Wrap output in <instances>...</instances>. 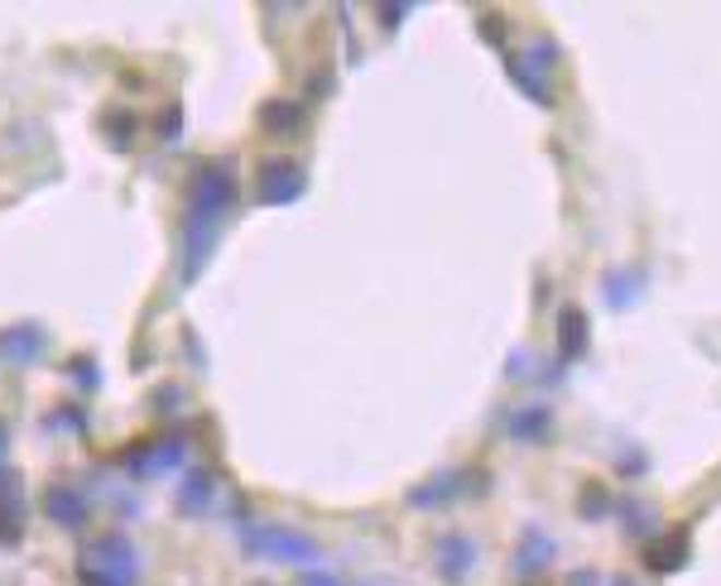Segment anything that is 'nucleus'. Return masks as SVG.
<instances>
[{
    "label": "nucleus",
    "mask_w": 721,
    "mask_h": 586,
    "mask_svg": "<svg viewBox=\"0 0 721 586\" xmlns=\"http://www.w3.org/2000/svg\"><path fill=\"white\" fill-rule=\"evenodd\" d=\"M649 558H654V567H659V572L683 567V558H688V539H683V534H669L664 543H654V548H649Z\"/></svg>",
    "instance_id": "f3484780"
},
{
    "label": "nucleus",
    "mask_w": 721,
    "mask_h": 586,
    "mask_svg": "<svg viewBox=\"0 0 721 586\" xmlns=\"http://www.w3.org/2000/svg\"><path fill=\"white\" fill-rule=\"evenodd\" d=\"M236 212V168L232 159H202L188 174L184 222H178V279L192 284L212 265L222 231Z\"/></svg>",
    "instance_id": "f257e3e1"
},
{
    "label": "nucleus",
    "mask_w": 721,
    "mask_h": 586,
    "mask_svg": "<svg viewBox=\"0 0 721 586\" xmlns=\"http://www.w3.org/2000/svg\"><path fill=\"white\" fill-rule=\"evenodd\" d=\"M178 405H184V389H178V385H159V389H154V413H159V419L178 413Z\"/></svg>",
    "instance_id": "6ab92c4d"
},
{
    "label": "nucleus",
    "mask_w": 721,
    "mask_h": 586,
    "mask_svg": "<svg viewBox=\"0 0 721 586\" xmlns=\"http://www.w3.org/2000/svg\"><path fill=\"white\" fill-rule=\"evenodd\" d=\"M24 529H29V495H24L20 471H0V548L15 553L24 543Z\"/></svg>",
    "instance_id": "423d86ee"
},
{
    "label": "nucleus",
    "mask_w": 721,
    "mask_h": 586,
    "mask_svg": "<svg viewBox=\"0 0 721 586\" xmlns=\"http://www.w3.org/2000/svg\"><path fill=\"white\" fill-rule=\"evenodd\" d=\"M140 577V548L126 529H106L82 543L78 582L82 586H135Z\"/></svg>",
    "instance_id": "f03ea898"
},
{
    "label": "nucleus",
    "mask_w": 721,
    "mask_h": 586,
    "mask_svg": "<svg viewBox=\"0 0 721 586\" xmlns=\"http://www.w3.org/2000/svg\"><path fill=\"white\" fill-rule=\"evenodd\" d=\"M39 509H44V519L54 524V529H68V534H78L82 524H87V515H92V500H87V491H82V485L54 481V485H48V491H44Z\"/></svg>",
    "instance_id": "6e6552de"
},
{
    "label": "nucleus",
    "mask_w": 721,
    "mask_h": 586,
    "mask_svg": "<svg viewBox=\"0 0 721 586\" xmlns=\"http://www.w3.org/2000/svg\"><path fill=\"white\" fill-rule=\"evenodd\" d=\"M260 126L270 130V136H288V130L304 126V112H298V102H264L260 106Z\"/></svg>",
    "instance_id": "f8f14e48"
},
{
    "label": "nucleus",
    "mask_w": 721,
    "mask_h": 586,
    "mask_svg": "<svg viewBox=\"0 0 721 586\" xmlns=\"http://www.w3.org/2000/svg\"><path fill=\"white\" fill-rule=\"evenodd\" d=\"M452 495H457V476H433L428 485H414V491H409V505L433 509V505H442V500H452Z\"/></svg>",
    "instance_id": "2eb2a0df"
},
{
    "label": "nucleus",
    "mask_w": 721,
    "mask_h": 586,
    "mask_svg": "<svg viewBox=\"0 0 721 586\" xmlns=\"http://www.w3.org/2000/svg\"><path fill=\"white\" fill-rule=\"evenodd\" d=\"M298 586H342L332 577V572H322V567H312V572H298Z\"/></svg>",
    "instance_id": "b1692460"
},
{
    "label": "nucleus",
    "mask_w": 721,
    "mask_h": 586,
    "mask_svg": "<svg viewBox=\"0 0 721 586\" xmlns=\"http://www.w3.org/2000/svg\"><path fill=\"white\" fill-rule=\"evenodd\" d=\"M236 539L246 548V558L256 563H284V567H298V572H312L322 563V548L308 539V534L288 529V524H236Z\"/></svg>",
    "instance_id": "7ed1b4c3"
},
{
    "label": "nucleus",
    "mask_w": 721,
    "mask_h": 586,
    "mask_svg": "<svg viewBox=\"0 0 721 586\" xmlns=\"http://www.w3.org/2000/svg\"><path fill=\"white\" fill-rule=\"evenodd\" d=\"M188 467V437L184 433H159V437H140L120 452V471L130 481H154V476H168Z\"/></svg>",
    "instance_id": "20e7f679"
},
{
    "label": "nucleus",
    "mask_w": 721,
    "mask_h": 586,
    "mask_svg": "<svg viewBox=\"0 0 721 586\" xmlns=\"http://www.w3.org/2000/svg\"><path fill=\"white\" fill-rule=\"evenodd\" d=\"M178 509L184 515H208L216 500V476L208 467H184V481H178Z\"/></svg>",
    "instance_id": "1a4fd4ad"
},
{
    "label": "nucleus",
    "mask_w": 721,
    "mask_h": 586,
    "mask_svg": "<svg viewBox=\"0 0 721 586\" xmlns=\"http://www.w3.org/2000/svg\"><path fill=\"white\" fill-rule=\"evenodd\" d=\"M472 563H476V543L466 539V534H448V539L438 543V572L448 582H462L466 572H472Z\"/></svg>",
    "instance_id": "9d476101"
},
{
    "label": "nucleus",
    "mask_w": 721,
    "mask_h": 586,
    "mask_svg": "<svg viewBox=\"0 0 721 586\" xmlns=\"http://www.w3.org/2000/svg\"><path fill=\"white\" fill-rule=\"evenodd\" d=\"M409 15V5H380V20H385V30H394Z\"/></svg>",
    "instance_id": "393cba45"
},
{
    "label": "nucleus",
    "mask_w": 721,
    "mask_h": 586,
    "mask_svg": "<svg viewBox=\"0 0 721 586\" xmlns=\"http://www.w3.org/2000/svg\"><path fill=\"white\" fill-rule=\"evenodd\" d=\"M606 289H611V303H616V308H625V303H630L635 298V274H611L606 279Z\"/></svg>",
    "instance_id": "412c9836"
},
{
    "label": "nucleus",
    "mask_w": 721,
    "mask_h": 586,
    "mask_svg": "<svg viewBox=\"0 0 721 586\" xmlns=\"http://www.w3.org/2000/svg\"><path fill=\"white\" fill-rule=\"evenodd\" d=\"M606 586H635V582H630V577H611Z\"/></svg>",
    "instance_id": "cd10ccee"
},
{
    "label": "nucleus",
    "mask_w": 721,
    "mask_h": 586,
    "mask_svg": "<svg viewBox=\"0 0 721 586\" xmlns=\"http://www.w3.org/2000/svg\"><path fill=\"white\" fill-rule=\"evenodd\" d=\"M606 509H611L606 485H587V495H582V515H587V519H596V515H606Z\"/></svg>",
    "instance_id": "aec40b11"
},
{
    "label": "nucleus",
    "mask_w": 721,
    "mask_h": 586,
    "mask_svg": "<svg viewBox=\"0 0 721 586\" xmlns=\"http://www.w3.org/2000/svg\"><path fill=\"white\" fill-rule=\"evenodd\" d=\"M102 136L111 140L116 154H126L130 140H135V112H126V106H111V112L102 116Z\"/></svg>",
    "instance_id": "ddd939ff"
},
{
    "label": "nucleus",
    "mask_w": 721,
    "mask_h": 586,
    "mask_svg": "<svg viewBox=\"0 0 721 586\" xmlns=\"http://www.w3.org/2000/svg\"><path fill=\"white\" fill-rule=\"evenodd\" d=\"M58 429H72V433H87V413H82L78 405H63V413H58Z\"/></svg>",
    "instance_id": "5701e85b"
},
{
    "label": "nucleus",
    "mask_w": 721,
    "mask_h": 586,
    "mask_svg": "<svg viewBox=\"0 0 721 586\" xmlns=\"http://www.w3.org/2000/svg\"><path fill=\"white\" fill-rule=\"evenodd\" d=\"M178 126H184V106H168V112H164V120H159V140L164 144H174V136H178Z\"/></svg>",
    "instance_id": "4be33fe9"
},
{
    "label": "nucleus",
    "mask_w": 721,
    "mask_h": 586,
    "mask_svg": "<svg viewBox=\"0 0 721 586\" xmlns=\"http://www.w3.org/2000/svg\"><path fill=\"white\" fill-rule=\"evenodd\" d=\"M553 553H558V548H553L548 534L544 529H529L524 543H520V553H515V572H544L553 563Z\"/></svg>",
    "instance_id": "9b49d317"
},
{
    "label": "nucleus",
    "mask_w": 721,
    "mask_h": 586,
    "mask_svg": "<svg viewBox=\"0 0 721 586\" xmlns=\"http://www.w3.org/2000/svg\"><path fill=\"white\" fill-rule=\"evenodd\" d=\"M568 586H606V582H601V577H596V572H577V577H572Z\"/></svg>",
    "instance_id": "a878e982"
},
{
    "label": "nucleus",
    "mask_w": 721,
    "mask_h": 586,
    "mask_svg": "<svg viewBox=\"0 0 721 586\" xmlns=\"http://www.w3.org/2000/svg\"><path fill=\"white\" fill-rule=\"evenodd\" d=\"M304 192H308V178L294 159H284V154L260 159V168H256V202L260 207H294Z\"/></svg>",
    "instance_id": "39448f33"
},
{
    "label": "nucleus",
    "mask_w": 721,
    "mask_h": 586,
    "mask_svg": "<svg viewBox=\"0 0 721 586\" xmlns=\"http://www.w3.org/2000/svg\"><path fill=\"white\" fill-rule=\"evenodd\" d=\"M510 433H515V437H529V443H539V437L548 433V409H544V405L520 409V413H515V423H510Z\"/></svg>",
    "instance_id": "dca6fc26"
},
{
    "label": "nucleus",
    "mask_w": 721,
    "mask_h": 586,
    "mask_svg": "<svg viewBox=\"0 0 721 586\" xmlns=\"http://www.w3.org/2000/svg\"><path fill=\"white\" fill-rule=\"evenodd\" d=\"M558 327H563V361H577L587 351V317H582V308H563Z\"/></svg>",
    "instance_id": "4468645a"
},
{
    "label": "nucleus",
    "mask_w": 721,
    "mask_h": 586,
    "mask_svg": "<svg viewBox=\"0 0 721 586\" xmlns=\"http://www.w3.org/2000/svg\"><path fill=\"white\" fill-rule=\"evenodd\" d=\"M5 447H10V429H5V419H0V471H5Z\"/></svg>",
    "instance_id": "bb28decb"
},
{
    "label": "nucleus",
    "mask_w": 721,
    "mask_h": 586,
    "mask_svg": "<svg viewBox=\"0 0 721 586\" xmlns=\"http://www.w3.org/2000/svg\"><path fill=\"white\" fill-rule=\"evenodd\" d=\"M68 375H72V385L87 389V395H92V389H102V375H96V361L92 356H72L68 361Z\"/></svg>",
    "instance_id": "a211bd4d"
},
{
    "label": "nucleus",
    "mask_w": 721,
    "mask_h": 586,
    "mask_svg": "<svg viewBox=\"0 0 721 586\" xmlns=\"http://www.w3.org/2000/svg\"><path fill=\"white\" fill-rule=\"evenodd\" d=\"M48 351V327L44 323H10L0 327V365L5 371H29Z\"/></svg>",
    "instance_id": "0eeeda50"
}]
</instances>
